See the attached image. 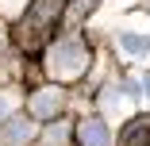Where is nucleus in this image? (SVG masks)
<instances>
[{"label": "nucleus", "mask_w": 150, "mask_h": 146, "mask_svg": "<svg viewBox=\"0 0 150 146\" xmlns=\"http://www.w3.org/2000/svg\"><path fill=\"white\" fill-rule=\"evenodd\" d=\"M85 66H88L85 46H81V42H69V39H66V42H58V46H50V54H46V69H50L54 77H62V81L81 77Z\"/></svg>", "instance_id": "1"}, {"label": "nucleus", "mask_w": 150, "mask_h": 146, "mask_svg": "<svg viewBox=\"0 0 150 146\" xmlns=\"http://www.w3.org/2000/svg\"><path fill=\"white\" fill-rule=\"evenodd\" d=\"M62 111V92L58 89H39L31 96V115H39V119H50V115Z\"/></svg>", "instance_id": "2"}, {"label": "nucleus", "mask_w": 150, "mask_h": 146, "mask_svg": "<svg viewBox=\"0 0 150 146\" xmlns=\"http://www.w3.org/2000/svg\"><path fill=\"white\" fill-rule=\"evenodd\" d=\"M115 46L127 58H150V35H142V31H119Z\"/></svg>", "instance_id": "3"}, {"label": "nucleus", "mask_w": 150, "mask_h": 146, "mask_svg": "<svg viewBox=\"0 0 150 146\" xmlns=\"http://www.w3.org/2000/svg\"><path fill=\"white\" fill-rule=\"evenodd\" d=\"M77 138L85 146H112V135H108V123L104 119H85L77 127Z\"/></svg>", "instance_id": "4"}, {"label": "nucleus", "mask_w": 150, "mask_h": 146, "mask_svg": "<svg viewBox=\"0 0 150 146\" xmlns=\"http://www.w3.org/2000/svg\"><path fill=\"white\" fill-rule=\"evenodd\" d=\"M4 142H12V146L31 142V123H27V119H8L4 123Z\"/></svg>", "instance_id": "5"}, {"label": "nucleus", "mask_w": 150, "mask_h": 146, "mask_svg": "<svg viewBox=\"0 0 150 146\" xmlns=\"http://www.w3.org/2000/svg\"><path fill=\"white\" fill-rule=\"evenodd\" d=\"M123 146H150V119H135L123 131Z\"/></svg>", "instance_id": "6"}, {"label": "nucleus", "mask_w": 150, "mask_h": 146, "mask_svg": "<svg viewBox=\"0 0 150 146\" xmlns=\"http://www.w3.org/2000/svg\"><path fill=\"white\" fill-rule=\"evenodd\" d=\"M104 108L108 111H119V89H104Z\"/></svg>", "instance_id": "7"}, {"label": "nucleus", "mask_w": 150, "mask_h": 146, "mask_svg": "<svg viewBox=\"0 0 150 146\" xmlns=\"http://www.w3.org/2000/svg\"><path fill=\"white\" fill-rule=\"evenodd\" d=\"M46 142H50V146H58V142H66V127H50Z\"/></svg>", "instance_id": "8"}, {"label": "nucleus", "mask_w": 150, "mask_h": 146, "mask_svg": "<svg viewBox=\"0 0 150 146\" xmlns=\"http://www.w3.org/2000/svg\"><path fill=\"white\" fill-rule=\"evenodd\" d=\"M8 111H12V96H0V119H4Z\"/></svg>", "instance_id": "9"}, {"label": "nucleus", "mask_w": 150, "mask_h": 146, "mask_svg": "<svg viewBox=\"0 0 150 146\" xmlns=\"http://www.w3.org/2000/svg\"><path fill=\"white\" fill-rule=\"evenodd\" d=\"M142 92H146V100H150V73L142 77Z\"/></svg>", "instance_id": "10"}]
</instances>
